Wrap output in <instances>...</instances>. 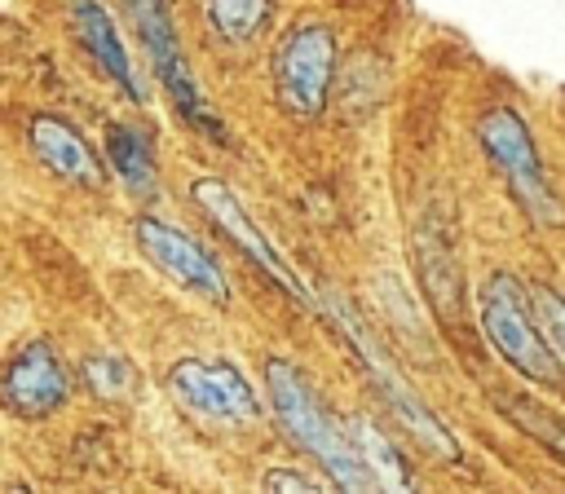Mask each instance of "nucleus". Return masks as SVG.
Wrapping results in <instances>:
<instances>
[{
    "instance_id": "obj_1",
    "label": "nucleus",
    "mask_w": 565,
    "mask_h": 494,
    "mask_svg": "<svg viewBox=\"0 0 565 494\" xmlns=\"http://www.w3.org/2000/svg\"><path fill=\"white\" fill-rule=\"evenodd\" d=\"M269 397L278 406V419L287 423V432L331 472V481L340 490H375V472L366 463V454L358 450V441L331 419V410L313 397V388L287 366V362H269Z\"/></svg>"
},
{
    "instance_id": "obj_2",
    "label": "nucleus",
    "mask_w": 565,
    "mask_h": 494,
    "mask_svg": "<svg viewBox=\"0 0 565 494\" xmlns=\"http://www.w3.org/2000/svg\"><path fill=\"white\" fill-rule=\"evenodd\" d=\"M530 304H534V296L525 300V291L508 273H499L481 287V326L516 370H525L530 379H543V384H561L556 344L547 340V331Z\"/></svg>"
},
{
    "instance_id": "obj_3",
    "label": "nucleus",
    "mask_w": 565,
    "mask_h": 494,
    "mask_svg": "<svg viewBox=\"0 0 565 494\" xmlns=\"http://www.w3.org/2000/svg\"><path fill=\"white\" fill-rule=\"evenodd\" d=\"M481 146L499 163V172L508 176V185L521 198V207L534 221L556 225L561 221V203H556V194H552V185L543 176V163H539V150H534L530 128L512 110H490L481 119Z\"/></svg>"
},
{
    "instance_id": "obj_4",
    "label": "nucleus",
    "mask_w": 565,
    "mask_h": 494,
    "mask_svg": "<svg viewBox=\"0 0 565 494\" xmlns=\"http://www.w3.org/2000/svg\"><path fill=\"white\" fill-rule=\"evenodd\" d=\"M124 4L132 13V26H137V35H141V44H146V53L154 62V75L163 79L168 97L177 101V110L194 128H203L207 137H221V124L203 106V97H199V88L190 79V66H185V57L177 49V31H172V18H168V4L163 0H124Z\"/></svg>"
},
{
    "instance_id": "obj_5",
    "label": "nucleus",
    "mask_w": 565,
    "mask_h": 494,
    "mask_svg": "<svg viewBox=\"0 0 565 494\" xmlns=\"http://www.w3.org/2000/svg\"><path fill=\"white\" fill-rule=\"evenodd\" d=\"M331 71H335V44L331 31L322 26H300L282 53H278V93L296 115H318L331 88Z\"/></svg>"
},
{
    "instance_id": "obj_6",
    "label": "nucleus",
    "mask_w": 565,
    "mask_h": 494,
    "mask_svg": "<svg viewBox=\"0 0 565 494\" xmlns=\"http://www.w3.org/2000/svg\"><path fill=\"white\" fill-rule=\"evenodd\" d=\"M172 393L181 401H190L199 415L221 419V423H243L256 415V397L247 388V379L230 366V362H203V357H185L172 366L168 375Z\"/></svg>"
},
{
    "instance_id": "obj_7",
    "label": "nucleus",
    "mask_w": 565,
    "mask_h": 494,
    "mask_svg": "<svg viewBox=\"0 0 565 494\" xmlns=\"http://www.w3.org/2000/svg\"><path fill=\"white\" fill-rule=\"evenodd\" d=\"M137 243H141V251L168 273V278H177L181 287H190V291H199V296H207V300H225V278H221V269H216V260L185 234V229H172V225H163V221H154V216H141L137 221Z\"/></svg>"
},
{
    "instance_id": "obj_8",
    "label": "nucleus",
    "mask_w": 565,
    "mask_h": 494,
    "mask_svg": "<svg viewBox=\"0 0 565 494\" xmlns=\"http://www.w3.org/2000/svg\"><path fill=\"white\" fill-rule=\"evenodd\" d=\"M194 203H199V207H203V212H207V216H212V221H216V225H221V229H225V234H230V238H234V243H238L256 265H265V269H269V273L291 291V296H300L296 273L282 265V256H278V251L269 247V238L247 221L243 203H238L221 181H194Z\"/></svg>"
},
{
    "instance_id": "obj_9",
    "label": "nucleus",
    "mask_w": 565,
    "mask_h": 494,
    "mask_svg": "<svg viewBox=\"0 0 565 494\" xmlns=\"http://www.w3.org/2000/svg\"><path fill=\"white\" fill-rule=\"evenodd\" d=\"M340 322H344L349 340H353V344L362 348L366 366L375 370V379H380L384 397L393 401V415H397V419H402V423H406V428H411V432H415V437H419V441H424V445H428L433 454H455V441H450V437L441 432V423H437V419H433V415H428V410H424V406L415 401V393H411V388L402 384V375H397V370H393V366H388V362L380 357V348H375V344H371V340H366V335H362V331L353 326V318H340Z\"/></svg>"
},
{
    "instance_id": "obj_10",
    "label": "nucleus",
    "mask_w": 565,
    "mask_h": 494,
    "mask_svg": "<svg viewBox=\"0 0 565 494\" xmlns=\"http://www.w3.org/2000/svg\"><path fill=\"white\" fill-rule=\"evenodd\" d=\"M4 397H9V406L22 410V415H40V410H53V406L62 401V370H57V362L49 357V348L31 344V348H22V353L9 362Z\"/></svg>"
},
{
    "instance_id": "obj_11",
    "label": "nucleus",
    "mask_w": 565,
    "mask_h": 494,
    "mask_svg": "<svg viewBox=\"0 0 565 494\" xmlns=\"http://www.w3.org/2000/svg\"><path fill=\"white\" fill-rule=\"evenodd\" d=\"M71 26L75 35L84 40V49L97 57V66L128 93V97H141L137 79H132V62H128V49L124 40L115 35V22L106 18V9L97 0H71Z\"/></svg>"
},
{
    "instance_id": "obj_12",
    "label": "nucleus",
    "mask_w": 565,
    "mask_h": 494,
    "mask_svg": "<svg viewBox=\"0 0 565 494\" xmlns=\"http://www.w3.org/2000/svg\"><path fill=\"white\" fill-rule=\"evenodd\" d=\"M31 150L44 159L49 172H57V176H66V181H79V185H97V181H102V168H97L93 150H88L84 137H79L71 124H62V119L40 115V119L31 124Z\"/></svg>"
},
{
    "instance_id": "obj_13",
    "label": "nucleus",
    "mask_w": 565,
    "mask_h": 494,
    "mask_svg": "<svg viewBox=\"0 0 565 494\" xmlns=\"http://www.w3.org/2000/svg\"><path fill=\"white\" fill-rule=\"evenodd\" d=\"M106 154L115 163V172L128 181V190L137 194H150L154 185V163H150V150H146V137L128 124H110L106 128Z\"/></svg>"
},
{
    "instance_id": "obj_14",
    "label": "nucleus",
    "mask_w": 565,
    "mask_h": 494,
    "mask_svg": "<svg viewBox=\"0 0 565 494\" xmlns=\"http://www.w3.org/2000/svg\"><path fill=\"white\" fill-rule=\"evenodd\" d=\"M207 13H212V26L221 31V40L247 44L265 22L269 0H207Z\"/></svg>"
},
{
    "instance_id": "obj_15",
    "label": "nucleus",
    "mask_w": 565,
    "mask_h": 494,
    "mask_svg": "<svg viewBox=\"0 0 565 494\" xmlns=\"http://www.w3.org/2000/svg\"><path fill=\"white\" fill-rule=\"evenodd\" d=\"M358 441H362V454H366V463H371V472H380L375 481L380 485H411V476L397 468V454H393V445H384L366 423H358Z\"/></svg>"
},
{
    "instance_id": "obj_16",
    "label": "nucleus",
    "mask_w": 565,
    "mask_h": 494,
    "mask_svg": "<svg viewBox=\"0 0 565 494\" xmlns=\"http://www.w3.org/2000/svg\"><path fill=\"white\" fill-rule=\"evenodd\" d=\"M534 313H539L547 340L556 344V353H565V300L552 287H534Z\"/></svg>"
},
{
    "instance_id": "obj_17",
    "label": "nucleus",
    "mask_w": 565,
    "mask_h": 494,
    "mask_svg": "<svg viewBox=\"0 0 565 494\" xmlns=\"http://www.w3.org/2000/svg\"><path fill=\"white\" fill-rule=\"evenodd\" d=\"M265 485H269V490H318V481H305V476H296V472H274Z\"/></svg>"
}]
</instances>
